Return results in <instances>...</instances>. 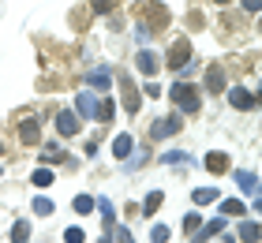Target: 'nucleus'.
Segmentation results:
<instances>
[{"instance_id":"19","label":"nucleus","mask_w":262,"mask_h":243,"mask_svg":"<svg viewBox=\"0 0 262 243\" xmlns=\"http://www.w3.org/2000/svg\"><path fill=\"white\" fill-rule=\"evenodd\" d=\"M94 206L101 210V217H105V228H113V221H116V210H113V202H109V198H98Z\"/></svg>"},{"instance_id":"29","label":"nucleus","mask_w":262,"mask_h":243,"mask_svg":"<svg viewBox=\"0 0 262 243\" xmlns=\"http://www.w3.org/2000/svg\"><path fill=\"white\" fill-rule=\"evenodd\" d=\"M199 225H202L199 213H187V217H184V232H199Z\"/></svg>"},{"instance_id":"18","label":"nucleus","mask_w":262,"mask_h":243,"mask_svg":"<svg viewBox=\"0 0 262 243\" xmlns=\"http://www.w3.org/2000/svg\"><path fill=\"white\" fill-rule=\"evenodd\" d=\"M221 213H225V217H244V202H240V198H225V202H221Z\"/></svg>"},{"instance_id":"28","label":"nucleus","mask_w":262,"mask_h":243,"mask_svg":"<svg viewBox=\"0 0 262 243\" xmlns=\"http://www.w3.org/2000/svg\"><path fill=\"white\" fill-rule=\"evenodd\" d=\"M150 243H169V228H165V225H154V232H150Z\"/></svg>"},{"instance_id":"9","label":"nucleus","mask_w":262,"mask_h":243,"mask_svg":"<svg viewBox=\"0 0 262 243\" xmlns=\"http://www.w3.org/2000/svg\"><path fill=\"white\" fill-rule=\"evenodd\" d=\"M19 139L27 142V146H34V142H38V139H41V131H38V120H23V124H19Z\"/></svg>"},{"instance_id":"10","label":"nucleus","mask_w":262,"mask_h":243,"mask_svg":"<svg viewBox=\"0 0 262 243\" xmlns=\"http://www.w3.org/2000/svg\"><path fill=\"white\" fill-rule=\"evenodd\" d=\"M120 86H124V108H127V113H139V105H142V97H139V90L131 86L127 79L120 82Z\"/></svg>"},{"instance_id":"25","label":"nucleus","mask_w":262,"mask_h":243,"mask_svg":"<svg viewBox=\"0 0 262 243\" xmlns=\"http://www.w3.org/2000/svg\"><path fill=\"white\" fill-rule=\"evenodd\" d=\"M30 210H34V213H38V217H49V213L56 210V206H53L49 198H34V202H30Z\"/></svg>"},{"instance_id":"22","label":"nucleus","mask_w":262,"mask_h":243,"mask_svg":"<svg viewBox=\"0 0 262 243\" xmlns=\"http://www.w3.org/2000/svg\"><path fill=\"white\" fill-rule=\"evenodd\" d=\"M41 161H45V165H49V161H64V150H60L56 142H49V146L41 150Z\"/></svg>"},{"instance_id":"32","label":"nucleus","mask_w":262,"mask_h":243,"mask_svg":"<svg viewBox=\"0 0 262 243\" xmlns=\"http://www.w3.org/2000/svg\"><path fill=\"white\" fill-rule=\"evenodd\" d=\"M94 8H98V11H109V8H113V0H94Z\"/></svg>"},{"instance_id":"36","label":"nucleus","mask_w":262,"mask_h":243,"mask_svg":"<svg viewBox=\"0 0 262 243\" xmlns=\"http://www.w3.org/2000/svg\"><path fill=\"white\" fill-rule=\"evenodd\" d=\"M0 150H4V146H0Z\"/></svg>"},{"instance_id":"14","label":"nucleus","mask_w":262,"mask_h":243,"mask_svg":"<svg viewBox=\"0 0 262 243\" xmlns=\"http://www.w3.org/2000/svg\"><path fill=\"white\" fill-rule=\"evenodd\" d=\"M236 180H240V187L247 194H255V198H258V176L255 172H236Z\"/></svg>"},{"instance_id":"11","label":"nucleus","mask_w":262,"mask_h":243,"mask_svg":"<svg viewBox=\"0 0 262 243\" xmlns=\"http://www.w3.org/2000/svg\"><path fill=\"white\" fill-rule=\"evenodd\" d=\"M229 101H232L236 108H255V105H258V97H255V94H247V90H240V86H236V90L229 94Z\"/></svg>"},{"instance_id":"4","label":"nucleus","mask_w":262,"mask_h":243,"mask_svg":"<svg viewBox=\"0 0 262 243\" xmlns=\"http://www.w3.org/2000/svg\"><path fill=\"white\" fill-rule=\"evenodd\" d=\"M176 131H180V120H176V116H165V120H158V124L150 127V135H154V139H169V135H176Z\"/></svg>"},{"instance_id":"24","label":"nucleus","mask_w":262,"mask_h":243,"mask_svg":"<svg viewBox=\"0 0 262 243\" xmlns=\"http://www.w3.org/2000/svg\"><path fill=\"white\" fill-rule=\"evenodd\" d=\"M94 116H98V124H105V120H113V101L105 97V101H98V108H94Z\"/></svg>"},{"instance_id":"35","label":"nucleus","mask_w":262,"mask_h":243,"mask_svg":"<svg viewBox=\"0 0 262 243\" xmlns=\"http://www.w3.org/2000/svg\"><path fill=\"white\" fill-rule=\"evenodd\" d=\"M229 243H236V239H229Z\"/></svg>"},{"instance_id":"33","label":"nucleus","mask_w":262,"mask_h":243,"mask_svg":"<svg viewBox=\"0 0 262 243\" xmlns=\"http://www.w3.org/2000/svg\"><path fill=\"white\" fill-rule=\"evenodd\" d=\"M244 8H247V11H258V8H262V0H244Z\"/></svg>"},{"instance_id":"31","label":"nucleus","mask_w":262,"mask_h":243,"mask_svg":"<svg viewBox=\"0 0 262 243\" xmlns=\"http://www.w3.org/2000/svg\"><path fill=\"white\" fill-rule=\"evenodd\" d=\"M113 239H116V243H131V232H127V228H116Z\"/></svg>"},{"instance_id":"16","label":"nucleus","mask_w":262,"mask_h":243,"mask_svg":"<svg viewBox=\"0 0 262 243\" xmlns=\"http://www.w3.org/2000/svg\"><path fill=\"white\" fill-rule=\"evenodd\" d=\"M221 228H225V217H217V221H210V225H206V228H202V232H199V236L191 239V243H206V236H217Z\"/></svg>"},{"instance_id":"6","label":"nucleus","mask_w":262,"mask_h":243,"mask_svg":"<svg viewBox=\"0 0 262 243\" xmlns=\"http://www.w3.org/2000/svg\"><path fill=\"white\" fill-rule=\"evenodd\" d=\"M202 165H206L213 176H221V172H229V153H221V150L217 153H206V161H202Z\"/></svg>"},{"instance_id":"27","label":"nucleus","mask_w":262,"mask_h":243,"mask_svg":"<svg viewBox=\"0 0 262 243\" xmlns=\"http://www.w3.org/2000/svg\"><path fill=\"white\" fill-rule=\"evenodd\" d=\"M90 210H94V198H90V194H79V198H75V213L86 217Z\"/></svg>"},{"instance_id":"2","label":"nucleus","mask_w":262,"mask_h":243,"mask_svg":"<svg viewBox=\"0 0 262 243\" xmlns=\"http://www.w3.org/2000/svg\"><path fill=\"white\" fill-rule=\"evenodd\" d=\"M172 101L184 108V113H199V105H202V97L195 86H187V82H176L172 86Z\"/></svg>"},{"instance_id":"3","label":"nucleus","mask_w":262,"mask_h":243,"mask_svg":"<svg viewBox=\"0 0 262 243\" xmlns=\"http://www.w3.org/2000/svg\"><path fill=\"white\" fill-rule=\"evenodd\" d=\"M184 64H191V41H187V38H176V41L169 45V68L176 71V68H184Z\"/></svg>"},{"instance_id":"20","label":"nucleus","mask_w":262,"mask_h":243,"mask_svg":"<svg viewBox=\"0 0 262 243\" xmlns=\"http://www.w3.org/2000/svg\"><path fill=\"white\" fill-rule=\"evenodd\" d=\"M27 239H30V225L15 221V225H11V243H27Z\"/></svg>"},{"instance_id":"8","label":"nucleus","mask_w":262,"mask_h":243,"mask_svg":"<svg viewBox=\"0 0 262 243\" xmlns=\"http://www.w3.org/2000/svg\"><path fill=\"white\" fill-rule=\"evenodd\" d=\"M94 108H98V105H94V94H90V90L75 97V116H86V120H94Z\"/></svg>"},{"instance_id":"23","label":"nucleus","mask_w":262,"mask_h":243,"mask_svg":"<svg viewBox=\"0 0 262 243\" xmlns=\"http://www.w3.org/2000/svg\"><path fill=\"white\" fill-rule=\"evenodd\" d=\"M240 239H244V243H258V225H255V221L240 225Z\"/></svg>"},{"instance_id":"15","label":"nucleus","mask_w":262,"mask_h":243,"mask_svg":"<svg viewBox=\"0 0 262 243\" xmlns=\"http://www.w3.org/2000/svg\"><path fill=\"white\" fill-rule=\"evenodd\" d=\"M191 198H195V206H210V202H217V191L213 187H195Z\"/></svg>"},{"instance_id":"26","label":"nucleus","mask_w":262,"mask_h":243,"mask_svg":"<svg viewBox=\"0 0 262 243\" xmlns=\"http://www.w3.org/2000/svg\"><path fill=\"white\" fill-rule=\"evenodd\" d=\"M161 198H165L161 191H150V194H146V202H142V210H146V213H158V206H161Z\"/></svg>"},{"instance_id":"12","label":"nucleus","mask_w":262,"mask_h":243,"mask_svg":"<svg viewBox=\"0 0 262 243\" xmlns=\"http://www.w3.org/2000/svg\"><path fill=\"white\" fill-rule=\"evenodd\" d=\"M86 86H94V90H109V71H105V68H94L90 75H86Z\"/></svg>"},{"instance_id":"34","label":"nucleus","mask_w":262,"mask_h":243,"mask_svg":"<svg viewBox=\"0 0 262 243\" xmlns=\"http://www.w3.org/2000/svg\"><path fill=\"white\" fill-rule=\"evenodd\" d=\"M217 4H229V0H217Z\"/></svg>"},{"instance_id":"5","label":"nucleus","mask_w":262,"mask_h":243,"mask_svg":"<svg viewBox=\"0 0 262 243\" xmlns=\"http://www.w3.org/2000/svg\"><path fill=\"white\" fill-rule=\"evenodd\" d=\"M206 90L210 94H221L225 90V68L221 64H210L206 68Z\"/></svg>"},{"instance_id":"7","label":"nucleus","mask_w":262,"mask_h":243,"mask_svg":"<svg viewBox=\"0 0 262 243\" xmlns=\"http://www.w3.org/2000/svg\"><path fill=\"white\" fill-rule=\"evenodd\" d=\"M56 131H60V135H79V116L75 113H60L56 116Z\"/></svg>"},{"instance_id":"30","label":"nucleus","mask_w":262,"mask_h":243,"mask_svg":"<svg viewBox=\"0 0 262 243\" xmlns=\"http://www.w3.org/2000/svg\"><path fill=\"white\" fill-rule=\"evenodd\" d=\"M64 239H68V243H82L86 236H82V228H68V232H64Z\"/></svg>"},{"instance_id":"21","label":"nucleus","mask_w":262,"mask_h":243,"mask_svg":"<svg viewBox=\"0 0 262 243\" xmlns=\"http://www.w3.org/2000/svg\"><path fill=\"white\" fill-rule=\"evenodd\" d=\"M30 184H34V187H49V184H53V172H49V168H34Z\"/></svg>"},{"instance_id":"17","label":"nucleus","mask_w":262,"mask_h":243,"mask_svg":"<svg viewBox=\"0 0 262 243\" xmlns=\"http://www.w3.org/2000/svg\"><path fill=\"white\" fill-rule=\"evenodd\" d=\"M113 153L124 161V157L131 153V135H116V139H113Z\"/></svg>"},{"instance_id":"1","label":"nucleus","mask_w":262,"mask_h":243,"mask_svg":"<svg viewBox=\"0 0 262 243\" xmlns=\"http://www.w3.org/2000/svg\"><path fill=\"white\" fill-rule=\"evenodd\" d=\"M139 15L146 19V27H142V30H165V23H169V11H165L158 0H146V4L139 8Z\"/></svg>"},{"instance_id":"13","label":"nucleus","mask_w":262,"mask_h":243,"mask_svg":"<svg viewBox=\"0 0 262 243\" xmlns=\"http://www.w3.org/2000/svg\"><path fill=\"white\" fill-rule=\"evenodd\" d=\"M135 64H139V71H142V75H154V71H158V56H154L150 49H146V53H139V60H135Z\"/></svg>"}]
</instances>
